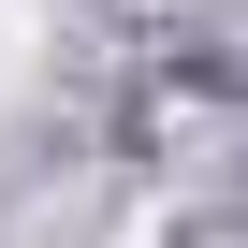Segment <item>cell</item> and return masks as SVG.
<instances>
[{
  "label": "cell",
  "instance_id": "cell-1",
  "mask_svg": "<svg viewBox=\"0 0 248 248\" xmlns=\"http://www.w3.org/2000/svg\"><path fill=\"white\" fill-rule=\"evenodd\" d=\"M117 248H161V219H132V233H117Z\"/></svg>",
  "mask_w": 248,
  "mask_h": 248
}]
</instances>
